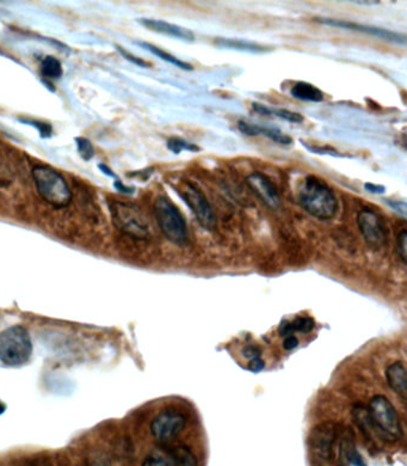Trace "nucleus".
I'll return each instance as SVG.
<instances>
[{
	"instance_id": "1",
	"label": "nucleus",
	"mask_w": 407,
	"mask_h": 466,
	"mask_svg": "<svg viewBox=\"0 0 407 466\" xmlns=\"http://www.w3.org/2000/svg\"><path fill=\"white\" fill-rule=\"evenodd\" d=\"M297 199L308 214L320 220L333 218L338 211L336 194L324 180L317 176L310 175L300 182Z\"/></svg>"
},
{
	"instance_id": "2",
	"label": "nucleus",
	"mask_w": 407,
	"mask_h": 466,
	"mask_svg": "<svg viewBox=\"0 0 407 466\" xmlns=\"http://www.w3.org/2000/svg\"><path fill=\"white\" fill-rule=\"evenodd\" d=\"M33 341L22 326H12L0 333V363L5 366L26 365L33 356Z\"/></svg>"
},
{
	"instance_id": "3",
	"label": "nucleus",
	"mask_w": 407,
	"mask_h": 466,
	"mask_svg": "<svg viewBox=\"0 0 407 466\" xmlns=\"http://www.w3.org/2000/svg\"><path fill=\"white\" fill-rule=\"evenodd\" d=\"M33 183L40 197L56 208L66 207L72 200V192L61 175L48 167L37 165L31 171Z\"/></svg>"
},
{
	"instance_id": "4",
	"label": "nucleus",
	"mask_w": 407,
	"mask_h": 466,
	"mask_svg": "<svg viewBox=\"0 0 407 466\" xmlns=\"http://www.w3.org/2000/svg\"><path fill=\"white\" fill-rule=\"evenodd\" d=\"M154 214L159 229L169 241L179 247L186 245L189 241L186 222L177 206L169 197H157Z\"/></svg>"
},
{
	"instance_id": "5",
	"label": "nucleus",
	"mask_w": 407,
	"mask_h": 466,
	"mask_svg": "<svg viewBox=\"0 0 407 466\" xmlns=\"http://www.w3.org/2000/svg\"><path fill=\"white\" fill-rule=\"evenodd\" d=\"M366 409L379 437L387 441H398L403 437L399 415L387 397L376 395L370 400Z\"/></svg>"
},
{
	"instance_id": "6",
	"label": "nucleus",
	"mask_w": 407,
	"mask_h": 466,
	"mask_svg": "<svg viewBox=\"0 0 407 466\" xmlns=\"http://www.w3.org/2000/svg\"><path fill=\"white\" fill-rule=\"evenodd\" d=\"M176 192L181 200L188 204L204 229L213 231L216 227V217L213 207L204 192L196 185L189 181H181V185L176 187Z\"/></svg>"
},
{
	"instance_id": "7",
	"label": "nucleus",
	"mask_w": 407,
	"mask_h": 466,
	"mask_svg": "<svg viewBox=\"0 0 407 466\" xmlns=\"http://www.w3.org/2000/svg\"><path fill=\"white\" fill-rule=\"evenodd\" d=\"M110 212L114 224L123 233L137 239H144L149 234L147 220L139 208L133 204L115 201L110 204Z\"/></svg>"
},
{
	"instance_id": "8",
	"label": "nucleus",
	"mask_w": 407,
	"mask_h": 466,
	"mask_svg": "<svg viewBox=\"0 0 407 466\" xmlns=\"http://www.w3.org/2000/svg\"><path fill=\"white\" fill-rule=\"evenodd\" d=\"M337 437L338 427L333 422H324L313 428L310 435V450L314 464L322 466L331 460Z\"/></svg>"
},
{
	"instance_id": "9",
	"label": "nucleus",
	"mask_w": 407,
	"mask_h": 466,
	"mask_svg": "<svg viewBox=\"0 0 407 466\" xmlns=\"http://www.w3.org/2000/svg\"><path fill=\"white\" fill-rule=\"evenodd\" d=\"M357 225L366 244L374 249L385 247L388 241V229L381 215L370 208H363L357 215Z\"/></svg>"
},
{
	"instance_id": "10",
	"label": "nucleus",
	"mask_w": 407,
	"mask_h": 466,
	"mask_svg": "<svg viewBox=\"0 0 407 466\" xmlns=\"http://www.w3.org/2000/svg\"><path fill=\"white\" fill-rule=\"evenodd\" d=\"M186 425V418L176 410H166L157 415L151 422V433L160 442L174 440Z\"/></svg>"
},
{
	"instance_id": "11",
	"label": "nucleus",
	"mask_w": 407,
	"mask_h": 466,
	"mask_svg": "<svg viewBox=\"0 0 407 466\" xmlns=\"http://www.w3.org/2000/svg\"><path fill=\"white\" fill-rule=\"evenodd\" d=\"M315 21L326 24V26L369 33L371 36L379 37V38H382L385 41L393 42L396 45H406V35L392 31V30L384 29V28H379V26H366V24H359V23L349 22V21H342V19H329V17L315 19Z\"/></svg>"
},
{
	"instance_id": "12",
	"label": "nucleus",
	"mask_w": 407,
	"mask_h": 466,
	"mask_svg": "<svg viewBox=\"0 0 407 466\" xmlns=\"http://www.w3.org/2000/svg\"><path fill=\"white\" fill-rule=\"evenodd\" d=\"M246 181L252 190L257 194V197L271 209H278L281 207V197L276 185L271 182L270 178L262 172H252L248 175Z\"/></svg>"
},
{
	"instance_id": "13",
	"label": "nucleus",
	"mask_w": 407,
	"mask_h": 466,
	"mask_svg": "<svg viewBox=\"0 0 407 466\" xmlns=\"http://www.w3.org/2000/svg\"><path fill=\"white\" fill-rule=\"evenodd\" d=\"M139 22L144 24V26H146L147 29L156 31V33H163V35L174 37V38H179L183 41H195V35H194L193 31L186 29L184 26L172 24V23L165 22V21H158V19H141Z\"/></svg>"
},
{
	"instance_id": "14",
	"label": "nucleus",
	"mask_w": 407,
	"mask_h": 466,
	"mask_svg": "<svg viewBox=\"0 0 407 466\" xmlns=\"http://www.w3.org/2000/svg\"><path fill=\"white\" fill-rule=\"evenodd\" d=\"M238 128L240 130L241 133L248 137H255V135H264V137L269 138L270 140L278 143L281 145H292V138L283 133L278 128H271V127L260 126V125H255V123H248V121H239L238 123Z\"/></svg>"
},
{
	"instance_id": "15",
	"label": "nucleus",
	"mask_w": 407,
	"mask_h": 466,
	"mask_svg": "<svg viewBox=\"0 0 407 466\" xmlns=\"http://www.w3.org/2000/svg\"><path fill=\"white\" fill-rule=\"evenodd\" d=\"M386 380L392 391L405 400L407 396V373L405 365L400 361L392 363L386 370Z\"/></svg>"
},
{
	"instance_id": "16",
	"label": "nucleus",
	"mask_w": 407,
	"mask_h": 466,
	"mask_svg": "<svg viewBox=\"0 0 407 466\" xmlns=\"http://www.w3.org/2000/svg\"><path fill=\"white\" fill-rule=\"evenodd\" d=\"M214 43L218 46V48L233 49V51H239V52L267 53L273 51L269 46L259 45L255 42L237 40V38L218 37L215 40Z\"/></svg>"
},
{
	"instance_id": "17",
	"label": "nucleus",
	"mask_w": 407,
	"mask_h": 466,
	"mask_svg": "<svg viewBox=\"0 0 407 466\" xmlns=\"http://www.w3.org/2000/svg\"><path fill=\"white\" fill-rule=\"evenodd\" d=\"M290 95L297 98V100H305V102L319 103V102L324 100V93H322V90H319L317 86H313L311 83H295L292 90H290Z\"/></svg>"
},
{
	"instance_id": "18",
	"label": "nucleus",
	"mask_w": 407,
	"mask_h": 466,
	"mask_svg": "<svg viewBox=\"0 0 407 466\" xmlns=\"http://www.w3.org/2000/svg\"><path fill=\"white\" fill-rule=\"evenodd\" d=\"M142 466H176L172 450L157 448L144 458Z\"/></svg>"
},
{
	"instance_id": "19",
	"label": "nucleus",
	"mask_w": 407,
	"mask_h": 466,
	"mask_svg": "<svg viewBox=\"0 0 407 466\" xmlns=\"http://www.w3.org/2000/svg\"><path fill=\"white\" fill-rule=\"evenodd\" d=\"M139 45L142 47V48L147 49L149 52L153 53L154 56H158L160 59L166 61V63H171V65H174V66L179 67L181 70L184 71H193L194 67L190 65V63H185L183 60L178 59L176 56H172L170 53L165 52L163 49L158 48L156 46L149 45V43H146V42H139Z\"/></svg>"
},
{
	"instance_id": "20",
	"label": "nucleus",
	"mask_w": 407,
	"mask_h": 466,
	"mask_svg": "<svg viewBox=\"0 0 407 466\" xmlns=\"http://www.w3.org/2000/svg\"><path fill=\"white\" fill-rule=\"evenodd\" d=\"M342 453L348 460L349 464H352V466H366L362 455L357 452L354 441L350 440L349 435L343 437V440H342Z\"/></svg>"
},
{
	"instance_id": "21",
	"label": "nucleus",
	"mask_w": 407,
	"mask_h": 466,
	"mask_svg": "<svg viewBox=\"0 0 407 466\" xmlns=\"http://www.w3.org/2000/svg\"><path fill=\"white\" fill-rule=\"evenodd\" d=\"M41 73L48 79H59L63 77V66L54 56H46L41 63Z\"/></svg>"
},
{
	"instance_id": "22",
	"label": "nucleus",
	"mask_w": 407,
	"mask_h": 466,
	"mask_svg": "<svg viewBox=\"0 0 407 466\" xmlns=\"http://www.w3.org/2000/svg\"><path fill=\"white\" fill-rule=\"evenodd\" d=\"M172 452L176 459V466H199L196 457L186 446H178Z\"/></svg>"
},
{
	"instance_id": "23",
	"label": "nucleus",
	"mask_w": 407,
	"mask_h": 466,
	"mask_svg": "<svg viewBox=\"0 0 407 466\" xmlns=\"http://www.w3.org/2000/svg\"><path fill=\"white\" fill-rule=\"evenodd\" d=\"M166 146L170 151L174 152V155H178L181 153L183 150H186V151L190 152H200L201 148L197 146V145L190 143V141H186L183 138L179 137H172L170 139H167Z\"/></svg>"
},
{
	"instance_id": "24",
	"label": "nucleus",
	"mask_w": 407,
	"mask_h": 466,
	"mask_svg": "<svg viewBox=\"0 0 407 466\" xmlns=\"http://www.w3.org/2000/svg\"><path fill=\"white\" fill-rule=\"evenodd\" d=\"M268 115L269 116H278L280 119L285 120V121L292 123H301L305 120L302 115L295 113V111L288 110V109H273V108H268Z\"/></svg>"
},
{
	"instance_id": "25",
	"label": "nucleus",
	"mask_w": 407,
	"mask_h": 466,
	"mask_svg": "<svg viewBox=\"0 0 407 466\" xmlns=\"http://www.w3.org/2000/svg\"><path fill=\"white\" fill-rule=\"evenodd\" d=\"M290 323L294 333H310L315 326L314 319L312 317H297Z\"/></svg>"
},
{
	"instance_id": "26",
	"label": "nucleus",
	"mask_w": 407,
	"mask_h": 466,
	"mask_svg": "<svg viewBox=\"0 0 407 466\" xmlns=\"http://www.w3.org/2000/svg\"><path fill=\"white\" fill-rule=\"evenodd\" d=\"M75 144H77V148H78L79 155L82 157L84 160H90L95 155V148H93L92 144L89 139H85V138H75Z\"/></svg>"
},
{
	"instance_id": "27",
	"label": "nucleus",
	"mask_w": 407,
	"mask_h": 466,
	"mask_svg": "<svg viewBox=\"0 0 407 466\" xmlns=\"http://www.w3.org/2000/svg\"><path fill=\"white\" fill-rule=\"evenodd\" d=\"M398 254L403 263H406L407 257V232L403 229L398 236Z\"/></svg>"
},
{
	"instance_id": "28",
	"label": "nucleus",
	"mask_w": 407,
	"mask_h": 466,
	"mask_svg": "<svg viewBox=\"0 0 407 466\" xmlns=\"http://www.w3.org/2000/svg\"><path fill=\"white\" fill-rule=\"evenodd\" d=\"M23 123H28L30 125H33L40 132L42 138H49L52 135L53 128L48 123H41V121H33V120L31 121H23Z\"/></svg>"
},
{
	"instance_id": "29",
	"label": "nucleus",
	"mask_w": 407,
	"mask_h": 466,
	"mask_svg": "<svg viewBox=\"0 0 407 466\" xmlns=\"http://www.w3.org/2000/svg\"><path fill=\"white\" fill-rule=\"evenodd\" d=\"M306 147L310 150V151L313 152V153H318V155H334V157H342L341 153H338L337 150L334 148L329 147H319V146H310V145H305Z\"/></svg>"
},
{
	"instance_id": "30",
	"label": "nucleus",
	"mask_w": 407,
	"mask_h": 466,
	"mask_svg": "<svg viewBox=\"0 0 407 466\" xmlns=\"http://www.w3.org/2000/svg\"><path fill=\"white\" fill-rule=\"evenodd\" d=\"M117 49H119V52L122 54L123 58L128 60V61H130V63H135V65H137V66L140 67H151V65H149L147 61H144V60L140 59V58L134 56L133 54H130V53L126 52V51L121 48V47H117Z\"/></svg>"
},
{
	"instance_id": "31",
	"label": "nucleus",
	"mask_w": 407,
	"mask_h": 466,
	"mask_svg": "<svg viewBox=\"0 0 407 466\" xmlns=\"http://www.w3.org/2000/svg\"><path fill=\"white\" fill-rule=\"evenodd\" d=\"M387 202H388L389 206H391L394 211L398 212L400 215L406 217L407 206L405 202H403V201H387Z\"/></svg>"
},
{
	"instance_id": "32",
	"label": "nucleus",
	"mask_w": 407,
	"mask_h": 466,
	"mask_svg": "<svg viewBox=\"0 0 407 466\" xmlns=\"http://www.w3.org/2000/svg\"><path fill=\"white\" fill-rule=\"evenodd\" d=\"M264 367H265V363L260 358L250 360V363H248V370L251 372H260L264 370Z\"/></svg>"
},
{
	"instance_id": "33",
	"label": "nucleus",
	"mask_w": 407,
	"mask_h": 466,
	"mask_svg": "<svg viewBox=\"0 0 407 466\" xmlns=\"http://www.w3.org/2000/svg\"><path fill=\"white\" fill-rule=\"evenodd\" d=\"M297 346H299V340H297L294 335L285 337V341H283V348H285V351H292V349H295Z\"/></svg>"
},
{
	"instance_id": "34",
	"label": "nucleus",
	"mask_w": 407,
	"mask_h": 466,
	"mask_svg": "<svg viewBox=\"0 0 407 466\" xmlns=\"http://www.w3.org/2000/svg\"><path fill=\"white\" fill-rule=\"evenodd\" d=\"M243 354H244L248 360L255 359V358H260V349L258 347H246L244 351H243Z\"/></svg>"
},
{
	"instance_id": "35",
	"label": "nucleus",
	"mask_w": 407,
	"mask_h": 466,
	"mask_svg": "<svg viewBox=\"0 0 407 466\" xmlns=\"http://www.w3.org/2000/svg\"><path fill=\"white\" fill-rule=\"evenodd\" d=\"M114 187H115L117 192H123V194H134L135 192V189L133 187H127V185H123L122 181L119 178L114 182Z\"/></svg>"
},
{
	"instance_id": "36",
	"label": "nucleus",
	"mask_w": 407,
	"mask_h": 466,
	"mask_svg": "<svg viewBox=\"0 0 407 466\" xmlns=\"http://www.w3.org/2000/svg\"><path fill=\"white\" fill-rule=\"evenodd\" d=\"M278 333L281 335L282 337L290 336V335H294V331H292V323L290 322H282L281 326L278 328Z\"/></svg>"
},
{
	"instance_id": "37",
	"label": "nucleus",
	"mask_w": 407,
	"mask_h": 466,
	"mask_svg": "<svg viewBox=\"0 0 407 466\" xmlns=\"http://www.w3.org/2000/svg\"><path fill=\"white\" fill-rule=\"evenodd\" d=\"M364 188L368 192H375V194H384L385 192V187L384 185H373V183H366Z\"/></svg>"
},
{
	"instance_id": "38",
	"label": "nucleus",
	"mask_w": 407,
	"mask_h": 466,
	"mask_svg": "<svg viewBox=\"0 0 407 466\" xmlns=\"http://www.w3.org/2000/svg\"><path fill=\"white\" fill-rule=\"evenodd\" d=\"M100 169L102 172H103L104 175H107V176H109V177H114L117 180V177H116V175L111 171L110 167H107L105 164H100Z\"/></svg>"
},
{
	"instance_id": "39",
	"label": "nucleus",
	"mask_w": 407,
	"mask_h": 466,
	"mask_svg": "<svg viewBox=\"0 0 407 466\" xmlns=\"http://www.w3.org/2000/svg\"><path fill=\"white\" fill-rule=\"evenodd\" d=\"M91 466H109V462L105 458H97Z\"/></svg>"
},
{
	"instance_id": "40",
	"label": "nucleus",
	"mask_w": 407,
	"mask_h": 466,
	"mask_svg": "<svg viewBox=\"0 0 407 466\" xmlns=\"http://www.w3.org/2000/svg\"><path fill=\"white\" fill-rule=\"evenodd\" d=\"M357 4H366V5H371V4H379V1H356Z\"/></svg>"
},
{
	"instance_id": "41",
	"label": "nucleus",
	"mask_w": 407,
	"mask_h": 466,
	"mask_svg": "<svg viewBox=\"0 0 407 466\" xmlns=\"http://www.w3.org/2000/svg\"><path fill=\"white\" fill-rule=\"evenodd\" d=\"M6 410V405L4 403H0V415H3Z\"/></svg>"
}]
</instances>
